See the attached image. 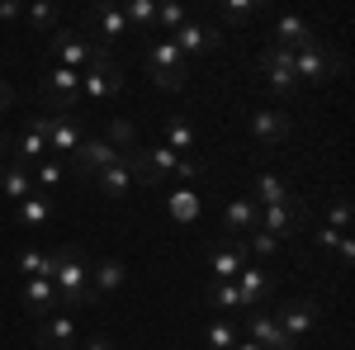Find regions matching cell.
<instances>
[{
    "label": "cell",
    "mask_w": 355,
    "mask_h": 350,
    "mask_svg": "<svg viewBox=\"0 0 355 350\" xmlns=\"http://www.w3.org/2000/svg\"><path fill=\"white\" fill-rule=\"evenodd\" d=\"M199 209H204L199 204V189H171L166 194V213H171L175 227H190L194 218H199Z\"/></svg>",
    "instance_id": "cell-27"
},
{
    "label": "cell",
    "mask_w": 355,
    "mask_h": 350,
    "mask_svg": "<svg viewBox=\"0 0 355 350\" xmlns=\"http://www.w3.org/2000/svg\"><path fill=\"white\" fill-rule=\"evenodd\" d=\"M100 53H105V48H100L95 38H85V33H71V28H53V33H48V57H53V67L85 71Z\"/></svg>",
    "instance_id": "cell-3"
},
{
    "label": "cell",
    "mask_w": 355,
    "mask_h": 350,
    "mask_svg": "<svg viewBox=\"0 0 355 350\" xmlns=\"http://www.w3.org/2000/svg\"><path fill=\"white\" fill-rule=\"evenodd\" d=\"M28 175H33V189H38V194H48V189L62 185V161H57V157H43L38 170H28Z\"/></svg>",
    "instance_id": "cell-31"
},
{
    "label": "cell",
    "mask_w": 355,
    "mask_h": 350,
    "mask_svg": "<svg viewBox=\"0 0 355 350\" xmlns=\"http://www.w3.org/2000/svg\"><path fill=\"white\" fill-rule=\"evenodd\" d=\"M24 308L43 322V317H53V313H62L57 308V289L53 279H24Z\"/></svg>",
    "instance_id": "cell-22"
},
{
    "label": "cell",
    "mask_w": 355,
    "mask_h": 350,
    "mask_svg": "<svg viewBox=\"0 0 355 350\" xmlns=\"http://www.w3.org/2000/svg\"><path fill=\"white\" fill-rule=\"evenodd\" d=\"M322 227H331V232H346V227H351V199H336Z\"/></svg>",
    "instance_id": "cell-38"
},
{
    "label": "cell",
    "mask_w": 355,
    "mask_h": 350,
    "mask_svg": "<svg viewBox=\"0 0 355 350\" xmlns=\"http://www.w3.org/2000/svg\"><path fill=\"white\" fill-rule=\"evenodd\" d=\"M43 157H48V137H43V128H38V123H28L24 133L15 137V152H10V161L28 170V166H38Z\"/></svg>",
    "instance_id": "cell-21"
},
{
    "label": "cell",
    "mask_w": 355,
    "mask_h": 350,
    "mask_svg": "<svg viewBox=\"0 0 355 350\" xmlns=\"http://www.w3.org/2000/svg\"><path fill=\"white\" fill-rule=\"evenodd\" d=\"M24 19H28L33 28H53V24H57V10H53V5H33Z\"/></svg>",
    "instance_id": "cell-39"
},
{
    "label": "cell",
    "mask_w": 355,
    "mask_h": 350,
    "mask_svg": "<svg viewBox=\"0 0 355 350\" xmlns=\"http://www.w3.org/2000/svg\"><path fill=\"white\" fill-rule=\"evenodd\" d=\"M95 185H100V194H105V199H123L128 189H137L133 161L123 157V161H119V166H110V170H100V175H95Z\"/></svg>",
    "instance_id": "cell-23"
},
{
    "label": "cell",
    "mask_w": 355,
    "mask_h": 350,
    "mask_svg": "<svg viewBox=\"0 0 355 350\" xmlns=\"http://www.w3.org/2000/svg\"><path fill=\"white\" fill-rule=\"evenodd\" d=\"M322 33L308 24V19H299V15H279V24H275V48H284V53H299V48H308V43H318Z\"/></svg>",
    "instance_id": "cell-17"
},
{
    "label": "cell",
    "mask_w": 355,
    "mask_h": 350,
    "mask_svg": "<svg viewBox=\"0 0 355 350\" xmlns=\"http://www.w3.org/2000/svg\"><path fill=\"white\" fill-rule=\"evenodd\" d=\"M256 67L266 71V85H270L279 100L299 95V76H294V53H284V48H266Z\"/></svg>",
    "instance_id": "cell-10"
},
{
    "label": "cell",
    "mask_w": 355,
    "mask_h": 350,
    "mask_svg": "<svg viewBox=\"0 0 355 350\" xmlns=\"http://www.w3.org/2000/svg\"><path fill=\"white\" fill-rule=\"evenodd\" d=\"M341 237H346V232H331V227H318V246H322V251H336V246H341Z\"/></svg>",
    "instance_id": "cell-41"
},
{
    "label": "cell",
    "mask_w": 355,
    "mask_h": 350,
    "mask_svg": "<svg viewBox=\"0 0 355 350\" xmlns=\"http://www.w3.org/2000/svg\"><path fill=\"white\" fill-rule=\"evenodd\" d=\"M5 152H10V137L0 133V161H5Z\"/></svg>",
    "instance_id": "cell-47"
},
{
    "label": "cell",
    "mask_w": 355,
    "mask_h": 350,
    "mask_svg": "<svg viewBox=\"0 0 355 350\" xmlns=\"http://www.w3.org/2000/svg\"><path fill=\"white\" fill-rule=\"evenodd\" d=\"M43 279H53L57 308H62V313L90 308V298H95V289H90V261H85L81 246H62V251H48Z\"/></svg>",
    "instance_id": "cell-1"
},
{
    "label": "cell",
    "mask_w": 355,
    "mask_h": 350,
    "mask_svg": "<svg viewBox=\"0 0 355 350\" xmlns=\"http://www.w3.org/2000/svg\"><path fill=\"white\" fill-rule=\"evenodd\" d=\"M199 170H204V166L194 161V157H185V161H180V170H175V180H199Z\"/></svg>",
    "instance_id": "cell-42"
},
{
    "label": "cell",
    "mask_w": 355,
    "mask_h": 350,
    "mask_svg": "<svg viewBox=\"0 0 355 350\" xmlns=\"http://www.w3.org/2000/svg\"><path fill=\"white\" fill-rule=\"evenodd\" d=\"M209 265H214V284H232L246 265H251V256H246V242L242 237H232V242H223L209 251Z\"/></svg>",
    "instance_id": "cell-15"
},
{
    "label": "cell",
    "mask_w": 355,
    "mask_h": 350,
    "mask_svg": "<svg viewBox=\"0 0 355 350\" xmlns=\"http://www.w3.org/2000/svg\"><path fill=\"white\" fill-rule=\"evenodd\" d=\"M336 67H341V62L331 57V48L322 38L294 53V76H299V85H327L331 76H336Z\"/></svg>",
    "instance_id": "cell-7"
},
{
    "label": "cell",
    "mask_w": 355,
    "mask_h": 350,
    "mask_svg": "<svg viewBox=\"0 0 355 350\" xmlns=\"http://www.w3.org/2000/svg\"><path fill=\"white\" fill-rule=\"evenodd\" d=\"M223 232H227V242H232V237H246V232H256V204H251L246 194L227 204V213H223Z\"/></svg>",
    "instance_id": "cell-26"
},
{
    "label": "cell",
    "mask_w": 355,
    "mask_h": 350,
    "mask_svg": "<svg viewBox=\"0 0 355 350\" xmlns=\"http://www.w3.org/2000/svg\"><path fill=\"white\" fill-rule=\"evenodd\" d=\"M194 142H199V137H194V123L185 119V114H171V119H166V147L185 161V157L194 152Z\"/></svg>",
    "instance_id": "cell-28"
},
{
    "label": "cell",
    "mask_w": 355,
    "mask_h": 350,
    "mask_svg": "<svg viewBox=\"0 0 355 350\" xmlns=\"http://www.w3.org/2000/svg\"><path fill=\"white\" fill-rule=\"evenodd\" d=\"M246 128H251V137H256V142H266V147H279V142L289 137V128H294V119H289L284 109L266 105V109H251V114H246Z\"/></svg>",
    "instance_id": "cell-13"
},
{
    "label": "cell",
    "mask_w": 355,
    "mask_h": 350,
    "mask_svg": "<svg viewBox=\"0 0 355 350\" xmlns=\"http://www.w3.org/2000/svg\"><path fill=\"white\" fill-rule=\"evenodd\" d=\"M147 76H152L157 90H185V81H190V62L175 53L171 38H157L152 53H147Z\"/></svg>",
    "instance_id": "cell-2"
},
{
    "label": "cell",
    "mask_w": 355,
    "mask_h": 350,
    "mask_svg": "<svg viewBox=\"0 0 355 350\" xmlns=\"http://www.w3.org/2000/svg\"><path fill=\"white\" fill-rule=\"evenodd\" d=\"M19 15H24V10H19L15 0H0V19H19Z\"/></svg>",
    "instance_id": "cell-45"
},
{
    "label": "cell",
    "mask_w": 355,
    "mask_h": 350,
    "mask_svg": "<svg viewBox=\"0 0 355 350\" xmlns=\"http://www.w3.org/2000/svg\"><path fill=\"white\" fill-rule=\"evenodd\" d=\"M214 15H218V19H227V24H242V19H251V15H261V0H242V5H218Z\"/></svg>",
    "instance_id": "cell-36"
},
{
    "label": "cell",
    "mask_w": 355,
    "mask_h": 350,
    "mask_svg": "<svg viewBox=\"0 0 355 350\" xmlns=\"http://www.w3.org/2000/svg\"><path fill=\"white\" fill-rule=\"evenodd\" d=\"M119 161H123V152L114 147L110 137H85L76 147V157H71V170H76V180H95L100 170H110Z\"/></svg>",
    "instance_id": "cell-8"
},
{
    "label": "cell",
    "mask_w": 355,
    "mask_h": 350,
    "mask_svg": "<svg viewBox=\"0 0 355 350\" xmlns=\"http://www.w3.org/2000/svg\"><path fill=\"white\" fill-rule=\"evenodd\" d=\"M299 227H303L299 199H294V204H275V209H256V232H266V237H275V242L294 237Z\"/></svg>",
    "instance_id": "cell-14"
},
{
    "label": "cell",
    "mask_w": 355,
    "mask_h": 350,
    "mask_svg": "<svg viewBox=\"0 0 355 350\" xmlns=\"http://www.w3.org/2000/svg\"><path fill=\"white\" fill-rule=\"evenodd\" d=\"M336 256H341V265H351V261H355V242H351V237H341V246H336Z\"/></svg>",
    "instance_id": "cell-44"
},
{
    "label": "cell",
    "mask_w": 355,
    "mask_h": 350,
    "mask_svg": "<svg viewBox=\"0 0 355 350\" xmlns=\"http://www.w3.org/2000/svg\"><path fill=\"white\" fill-rule=\"evenodd\" d=\"M85 19L100 28V38H95L100 48H110V43H119V38H128V19H123V10H114V5H95Z\"/></svg>",
    "instance_id": "cell-20"
},
{
    "label": "cell",
    "mask_w": 355,
    "mask_h": 350,
    "mask_svg": "<svg viewBox=\"0 0 355 350\" xmlns=\"http://www.w3.org/2000/svg\"><path fill=\"white\" fill-rule=\"evenodd\" d=\"M209 298H214V308H218V313H237V308H242L237 284H214V289H209Z\"/></svg>",
    "instance_id": "cell-35"
},
{
    "label": "cell",
    "mask_w": 355,
    "mask_h": 350,
    "mask_svg": "<svg viewBox=\"0 0 355 350\" xmlns=\"http://www.w3.org/2000/svg\"><path fill=\"white\" fill-rule=\"evenodd\" d=\"M0 194H5L10 204H19V199H28V194H33V175H28L24 166L5 161V166H0Z\"/></svg>",
    "instance_id": "cell-29"
},
{
    "label": "cell",
    "mask_w": 355,
    "mask_h": 350,
    "mask_svg": "<svg viewBox=\"0 0 355 350\" xmlns=\"http://www.w3.org/2000/svg\"><path fill=\"white\" fill-rule=\"evenodd\" d=\"M171 43H175V53L190 62V57L214 53V48L223 43V33H218V24H214V19H185V24L171 33Z\"/></svg>",
    "instance_id": "cell-9"
},
{
    "label": "cell",
    "mask_w": 355,
    "mask_h": 350,
    "mask_svg": "<svg viewBox=\"0 0 355 350\" xmlns=\"http://www.w3.org/2000/svg\"><path fill=\"white\" fill-rule=\"evenodd\" d=\"M15 222H19V227H48V222H53V194H38V189H33L28 199H19V204H15Z\"/></svg>",
    "instance_id": "cell-24"
},
{
    "label": "cell",
    "mask_w": 355,
    "mask_h": 350,
    "mask_svg": "<svg viewBox=\"0 0 355 350\" xmlns=\"http://www.w3.org/2000/svg\"><path fill=\"white\" fill-rule=\"evenodd\" d=\"M123 19H128V28H137V33H147V38H152L157 5H152V0H128V5H123Z\"/></svg>",
    "instance_id": "cell-30"
},
{
    "label": "cell",
    "mask_w": 355,
    "mask_h": 350,
    "mask_svg": "<svg viewBox=\"0 0 355 350\" xmlns=\"http://www.w3.org/2000/svg\"><path fill=\"white\" fill-rule=\"evenodd\" d=\"M246 256H256V261H275V251H279V242L275 237H266V232H246Z\"/></svg>",
    "instance_id": "cell-34"
},
{
    "label": "cell",
    "mask_w": 355,
    "mask_h": 350,
    "mask_svg": "<svg viewBox=\"0 0 355 350\" xmlns=\"http://www.w3.org/2000/svg\"><path fill=\"white\" fill-rule=\"evenodd\" d=\"M270 317L279 322V331L299 346L303 336L318 326V303H313V298H289V303H279V313H270Z\"/></svg>",
    "instance_id": "cell-11"
},
{
    "label": "cell",
    "mask_w": 355,
    "mask_h": 350,
    "mask_svg": "<svg viewBox=\"0 0 355 350\" xmlns=\"http://www.w3.org/2000/svg\"><path fill=\"white\" fill-rule=\"evenodd\" d=\"M110 142L128 157V152H137V128L128 123V119H114V123H110Z\"/></svg>",
    "instance_id": "cell-32"
},
{
    "label": "cell",
    "mask_w": 355,
    "mask_h": 350,
    "mask_svg": "<svg viewBox=\"0 0 355 350\" xmlns=\"http://www.w3.org/2000/svg\"><path fill=\"white\" fill-rule=\"evenodd\" d=\"M15 100H19V90H15L10 81H0V119H5V114L15 109Z\"/></svg>",
    "instance_id": "cell-40"
},
{
    "label": "cell",
    "mask_w": 355,
    "mask_h": 350,
    "mask_svg": "<svg viewBox=\"0 0 355 350\" xmlns=\"http://www.w3.org/2000/svg\"><path fill=\"white\" fill-rule=\"evenodd\" d=\"M43 265H48V251H19V274L24 279H43Z\"/></svg>",
    "instance_id": "cell-37"
},
{
    "label": "cell",
    "mask_w": 355,
    "mask_h": 350,
    "mask_svg": "<svg viewBox=\"0 0 355 350\" xmlns=\"http://www.w3.org/2000/svg\"><path fill=\"white\" fill-rule=\"evenodd\" d=\"M232 284H237V294H242V308H256V303H266V298L275 294V274L266 265H246Z\"/></svg>",
    "instance_id": "cell-18"
},
{
    "label": "cell",
    "mask_w": 355,
    "mask_h": 350,
    "mask_svg": "<svg viewBox=\"0 0 355 350\" xmlns=\"http://www.w3.org/2000/svg\"><path fill=\"white\" fill-rule=\"evenodd\" d=\"M123 279H128V265H123L119 256H105V261L90 265V289H95V294H114V289H123Z\"/></svg>",
    "instance_id": "cell-25"
},
{
    "label": "cell",
    "mask_w": 355,
    "mask_h": 350,
    "mask_svg": "<svg viewBox=\"0 0 355 350\" xmlns=\"http://www.w3.org/2000/svg\"><path fill=\"white\" fill-rule=\"evenodd\" d=\"M256 209H275V204H294V185L284 180V175H275V170H261V175H251V194H246Z\"/></svg>",
    "instance_id": "cell-16"
},
{
    "label": "cell",
    "mask_w": 355,
    "mask_h": 350,
    "mask_svg": "<svg viewBox=\"0 0 355 350\" xmlns=\"http://www.w3.org/2000/svg\"><path fill=\"white\" fill-rule=\"evenodd\" d=\"M128 161H133L137 185H147V189H162L166 180H175V170H180V157H175L166 142H157V147H137V152H128Z\"/></svg>",
    "instance_id": "cell-4"
},
{
    "label": "cell",
    "mask_w": 355,
    "mask_h": 350,
    "mask_svg": "<svg viewBox=\"0 0 355 350\" xmlns=\"http://www.w3.org/2000/svg\"><path fill=\"white\" fill-rule=\"evenodd\" d=\"M237 341H242V326L237 322H214L209 326V346L214 350H232Z\"/></svg>",
    "instance_id": "cell-33"
},
{
    "label": "cell",
    "mask_w": 355,
    "mask_h": 350,
    "mask_svg": "<svg viewBox=\"0 0 355 350\" xmlns=\"http://www.w3.org/2000/svg\"><path fill=\"white\" fill-rule=\"evenodd\" d=\"M81 350H114V341H110V336H85Z\"/></svg>",
    "instance_id": "cell-43"
},
{
    "label": "cell",
    "mask_w": 355,
    "mask_h": 350,
    "mask_svg": "<svg viewBox=\"0 0 355 350\" xmlns=\"http://www.w3.org/2000/svg\"><path fill=\"white\" fill-rule=\"evenodd\" d=\"M232 350H261V346H256V341H246V336H242V341H237Z\"/></svg>",
    "instance_id": "cell-46"
},
{
    "label": "cell",
    "mask_w": 355,
    "mask_h": 350,
    "mask_svg": "<svg viewBox=\"0 0 355 350\" xmlns=\"http://www.w3.org/2000/svg\"><path fill=\"white\" fill-rule=\"evenodd\" d=\"M119 90H123V67H119L110 57V48H105V53L81 71V105H90V100H114Z\"/></svg>",
    "instance_id": "cell-5"
},
{
    "label": "cell",
    "mask_w": 355,
    "mask_h": 350,
    "mask_svg": "<svg viewBox=\"0 0 355 350\" xmlns=\"http://www.w3.org/2000/svg\"><path fill=\"white\" fill-rule=\"evenodd\" d=\"M38 350H76L81 346V326H76V313H53V317H43L38 326Z\"/></svg>",
    "instance_id": "cell-12"
},
{
    "label": "cell",
    "mask_w": 355,
    "mask_h": 350,
    "mask_svg": "<svg viewBox=\"0 0 355 350\" xmlns=\"http://www.w3.org/2000/svg\"><path fill=\"white\" fill-rule=\"evenodd\" d=\"M246 341H256L261 350H294V341L279 331V322H275L270 313H251L246 317Z\"/></svg>",
    "instance_id": "cell-19"
},
{
    "label": "cell",
    "mask_w": 355,
    "mask_h": 350,
    "mask_svg": "<svg viewBox=\"0 0 355 350\" xmlns=\"http://www.w3.org/2000/svg\"><path fill=\"white\" fill-rule=\"evenodd\" d=\"M33 123L43 128V137H48V157H57V161H62V157H76V147L85 142L76 114H38Z\"/></svg>",
    "instance_id": "cell-6"
}]
</instances>
